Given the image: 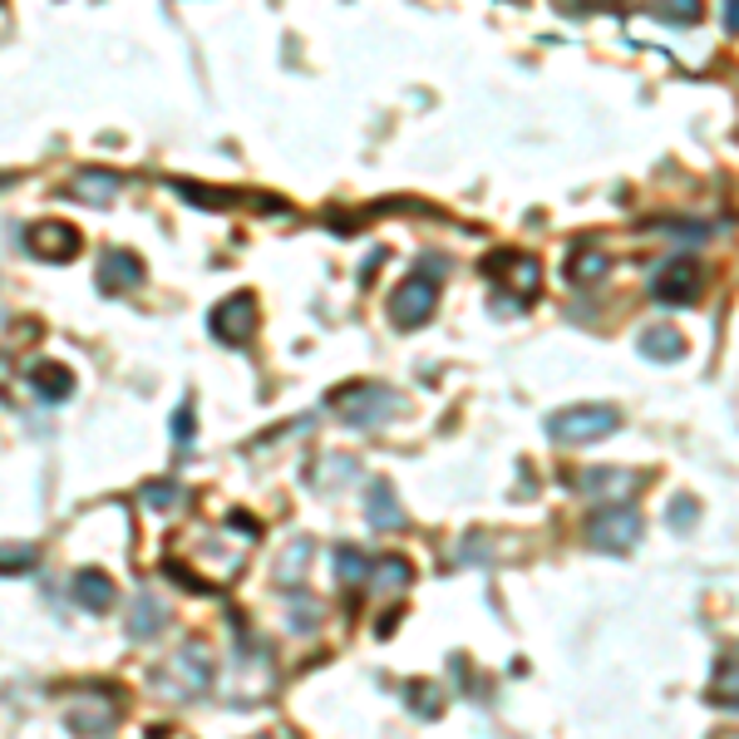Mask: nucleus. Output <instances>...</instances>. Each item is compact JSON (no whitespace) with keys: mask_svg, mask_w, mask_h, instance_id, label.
Listing matches in <instances>:
<instances>
[{"mask_svg":"<svg viewBox=\"0 0 739 739\" xmlns=\"http://www.w3.org/2000/svg\"><path fill=\"white\" fill-rule=\"evenodd\" d=\"M409 710L425 715V720H439L443 715V700H439V686H429V680H409Z\"/></svg>","mask_w":739,"mask_h":739,"instance_id":"b1692460","label":"nucleus"},{"mask_svg":"<svg viewBox=\"0 0 739 739\" xmlns=\"http://www.w3.org/2000/svg\"><path fill=\"white\" fill-rule=\"evenodd\" d=\"M356 459H350V453H326L321 463H316L311 473H306V483L316 488V493H336V488H346L350 479H356Z\"/></svg>","mask_w":739,"mask_h":739,"instance_id":"dca6fc26","label":"nucleus"},{"mask_svg":"<svg viewBox=\"0 0 739 739\" xmlns=\"http://www.w3.org/2000/svg\"><path fill=\"white\" fill-rule=\"evenodd\" d=\"M435 301H439V277L415 271V277H405L400 287L390 291V321L400 326V331H415V326H425L429 316H435Z\"/></svg>","mask_w":739,"mask_h":739,"instance_id":"20e7f679","label":"nucleus"},{"mask_svg":"<svg viewBox=\"0 0 739 739\" xmlns=\"http://www.w3.org/2000/svg\"><path fill=\"white\" fill-rule=\"evenodd\" d=\"M64 198L84 202V208H109V202L119 198V178H113L109 168H79L70 183H64Z\"/></svg>","mask_w":739,"mask_h":739,"instance_id":"9b49d317","label":"nucleus"},{"mask_svg":"<svg viewBox=\"0 0 739 739\" xmlns=\"http://www.w3.org/2000/svg\"><path fill=\"white\" fill-rule=\"evenodd\" d=\"M636 483H641V473H621V469H597V473H582V479H577V488H582L587 498H627Z\"/></svg>","mask_w":739,"mask_h":739,"instance_id":"f3484780","label":"nucleus"},{"mask_svg":"<svg viewBox=\"0 0 739 739\" xmlns=\"http://www.w3.org/2000/svg\"><path fill=\"white\" fill-rule=\"evenodd\" d=\"M113 725H119V700L99 696V690H79L64 705V730L70 735H109Z\"/></svg>","mask_w":739,"mask_h":739,"instance_id":"6e6552de","label":"nucleus"},{"mask_svg":"<svg viewBox=\"0 0 739 739\" xmlns=\"http://www.w3.org/2000/svg\"><path fill=\"white\" fill-rule=\"evenodd\" d=\"M30 390L40 395L44 405H60V400H70L74 395V375L64 370V366H54V360H40V366H30Z\"/></svg>","mask_w":739,"mask_h":739,"instance_id":"ddd939ff","label":"nucleus"},{"mask_svg":"<svg viewBox=\"0 0 739 739\" xmlns=\"http://www.w3.org/2000/svg\"><path fill=\"white\" fill-rule=\"evenodd\" d=\"M567 277L577 281V287H597V281H607L611 277V261L607 252H572V261H567Z\"/></svg>","mask_w":739,"mask_h":739,"instance_id":"4be33fe9","label":"nucleus"},{"mask_svg":"<svg viewBox=\"0 0 739 739\" xmlns=\"http://www.w3.org/2000/svg\"><path fill=\"white\" fill-rule=\"evenodd\" d=\"M587 542L591 548H601V552H631L636 542H641V513L627 503H611V508H601L597 518L587 522Z\"/></svg>","mask_w":739,"mask_h":739,"instance_id":"39448f33","label":"nucleus"},{"mask_svg":"<svg viewBox=\"0 0 739 739\" xmlns=\"http://www.w3.org/2000/svg\"><path fill=\"white\" fill-rule=\"evenodd\" d=\"M148 686L158 690V696H168V700H188V696H208V686H212V656H208V646H183L178 656H168L163 666L148 676Z\"/></svg>","mask_w":739,"mask_h":739,"instance_id":"f03ea898","label":"nucleus"},{"mask_svg":"<svg viewBox=\"0 0 739 739\" xmlns=\"http://www.w3.org/2000/svg\"><path fill=\"white\" fill-rule=\"evenodd\" d=\"M621 429V409L617 405H567L548 419V439L567 443V449H587V443H601Z\"/></svg>","mask_w":739,"mask_h":739,"instance_id":"f257e3e1","label":"nucleus"},{"mask_svg":"<svg viewBox=\"0 0 739 739\" xmlns=\"http://www.w3.org/2000/svg\"><path fill=\"white\" fill-rule=\"evenodd\" d=\"M143 281V261L133 252H104L99 257V291L119 296V291H133Z\"/></svg>","mask_w":739,"mask_h":739,"instance_id":"f8f14e48","label":"nucleus"},{"mask_svg":"<svg viewBox=\"0 0 739 739\" xmlns=\"http://www.w3.org/2000/svg\"><path fill=\"white\" fill-rule=\"evenodd\" d=\"M690 522H696V498H676V503H670V528L686 532Z\"/></svg>","mask_w":739,"mask_h":739,"instance_id":"c85d7f7f","label":"nucleus"},{"mask_svg":"<svg viewBox=\"0 0 739 739\" xmlns=\"http://www.w3.org/2000/svg\"><path fill=\"white\" fill-rule=\"evenodd\" d=\"M725 26H730L735 36H739V0H730V6H725Z\"/></svg>","mask_w":739,"mask_h":739,"instance_id":"2f4dec72","label":"nucleus"},{"mask_svg":"<svg viewBox=\"0 0 739 739\" xmlns=\"http://www.w3.org/2000/svg\"><path fill=\"white\" fill-rule=\"evenodd\" d=\"M488 552H493V542H488L483 532H473L469 542H459V562H483Z\"/></svg>","mask_w":739,"mask_h":739,"instance_id":"cd10ccee","label":"nucleus"},{"mask_svg":"<svg viewBox=\"0 0 739 739\" xmlns=\"http://www.w3.org/2000/svg\"><path fill=\"white\" fill-rule=\"evenodd\" d=\"M192 435H198V425H192V400H188V405L173 415V439H178V443H192Z\"/></svg>","mask_w":739,"mask_h":739,"instance_id":"c756f323","label":"nucleus"},{"mask_svg":"<svg viewBox=\"0 0 739 739\" xmlns=\"http://www.w3.org/2000/svg\"><path fill=\"white\" fill-rule=\"evenodd\" d=\"M20 242H26V252L36 257V261H70L79 252V232H74L70 222H54V218L30 222Z\"/></svg>","mask_w":739,"mask_h":739,"instance_id":"9d476101","label":"nucleus"},{"mask_svg":"<svg viewBox=\"0 0 739 739\" xmlns=\"http://www.w3.org/2000/svg\"><path fill=\"white\" fill-rule=\"evenodd\" d=\"M316 617H321V607H316V601H306V607L296 601V607H291V627H296V631H311Z\"/></svg>","mask_w":739,"mask_h":739,"instance_id":"7c9ffc66","label":"nucleus"},{"mask_svg":"<svg viewBox=\"0 0 739 739\" xmlns=\"http://www.w3.org/2000/svg\"><path fill=\"white\" fill-rule=\"evenodd\" d=\"M331 409H336L340 419H346V425L370 429V425H380L385 415H395V409H400V395L385 390V385L360 380V385H346V390H336V395H331Z\"/></svg>","mask_w":739,"mask_h":739,"instance_id":"7ed1b4c3","label":"nucleus"},{"mask_svg":"<svg viewBox=\"0 0 739 739\" xmlns=\"http://www.w3.org/2000/svg\"><path fill=\"white\" fill-rule=\"evenodd\" d=\"M70 597H74L84 611H109L119 591H113V582H109L104 572H99V567H84V572H79L74 582H70Z\"/></svg>","mask_w":739,"mask_h":739,"instance_id":"2eb2a0df","label":"nucleus"},{"mask_svg":"<svg viewBox=\"0 0 739 739\" xmlns=\"http://www.w3.org/2000/svg\"><path fill=\"white\" fill-rule=\"evenodd\" d=\"M710 700L739 705V646L735 651H720V666H715V680H710Z\"/></svg>","mask_w":739,"mask_h":739,"instance_id":"aec40b11","label":"nucleus"},{"mask_svg":"<svg viewBox=\"0 0 739 739\" xmlns=\"http://www.w3.org/2000/svg\"><path fill=\"white\" fill-rule=\"evenodd\" d=\"M168 627V607L158 597H148V591H139L129 607V636L133 641H153V636H163Z\"/></svg>","mask_w":739,"mask_h":739,"instance_id":"4468645a","label":"nucleus"},{"mask_svg":"<svg viewBox=\"0 0 739 739\" xmlns=\"http://www.w3.org/2000/svg\"><path fill=\"white\" fill-rule=\"evenodd\" d=\"M488 277L513 296V301H532L542 291V261H532L528 252H498V257H488Z\"/></svg>","mask_w":739,"mask_h":739,"instance_id":"0eeeda50","label":"nucleus"},{"mask_svg":"<svg viewBox=\"0 0 739 739\" xmlns=\"http://www.w3.org/2000/svg\"><path fill=\"white\" fill-rule=\"evenodd\" d=\"M178 498H183V488H178L173 479L143 483V503H148V508H178Z\"/></svg>","mask_w":739,"mask_h":739,"instance_id":"bb28decb","label":"nucleus"},{"mask_svg":"<svg viewBox=\"0 0 739 739\" xmlns=\"http://www.w3.org/2000/svg\"><path fill=\"white\" fill-rule=\"evenodd\" d=\"M370 572H375V557H366L360 548H336V577H340V587L360 591V587L370 582Z\"/></svg>","mask_w":739,"mask_h":739,"instance_id":"412c9836","label":"nucleus"},{"mask_svg":"<svg viewBox=\"0 0 739 739\" xmlns=\"http://www.w3.org/2000/svg\"><path fill=\"white\" fill-rule=\"evenodd\" d=\"M311 552H316V542L311 538H291V548L281 552V562H277V587H301V577H306V567H311Z\"/></svg>","mask_w":739,"mask_h":739,"instance_id":"6ab92c4d","label":"nucleus"},{"mask_svg":"<svg viewBox=\"0 0 739 739\" xmlns=\"http://www.w3.org/2000/svg\"><path fill=\"white\" fill-rule=\"evenodd\" d=\"M208 326H212V336H218L222 346H237V350H242L247 340H252V331H257V296H252V291L227 296L222 306H212Z\"/></svg>","mask_w":739,"mask_h":739,"instance_id":"423d86ee","label":"nucleus"},{"mask_svg":"<svg viewBox=\"0 0 739 739\" xmlns=\"http://www.w3.org/2000/svg\"><path fill=\"white\" fill-rule=\"evenodd\" d=\"M651 291H656V301H661V306H696V296H700V261L696 257H670L666 267L656 271Z\"/></svg>","mask_w":739,"mask_h":739,"instance_id":"1a4fd4ad","label":"nucleus"},{"mask_svg":"<svg viewBox=\"0 0 739 739\" xmlns=\"http://www.w3.org/2000/svg\"><path fill=\"white\" fill-rule=\"evenodd\" d=\"M366 518L370 528H405V508L395 503V488L390 483H370V498H366Z\"/></svg>","mask_w":739,"mask_h":739,"instance_id":"a211bd4d","label":"nucleus"},{"mask_svg":"<svg viewBox=\"0 0 739 739\" xmlns=\"http://www.w3.org/2000/svg\"><path fill=\"white\" fill-rule=\"evenodd\" d=\"M36 562H40V552L30 548V542H6V548H0V572H6V577L30 572Z\"/></svg>","mask_w":739,"mask_h":739,"instance_id":"393cba45","label":"nucleus"},{"mask_svg":"<svg viewBox=\"0 0 739 739\" xmlns=\"http://www.w3.org/2000/svg\"><path fill=\"white\" fill-rule=\"evenodd\" d=\"M656 16L670 26H696L700 20V0H656Z\"/></svg>","mask_w":739,"mask_h":739,"instance_id":"a878e982","label":"nucleus"},{"mask_svg":"<svg viewBox=\"0 0 739 739\" xmlns=\"http://www.w3.org/2000/svg\"><path fill=\"white\" fill-rule=\"evenodd\" d=\"M641 356L646 360H666V366H676L680 356H686V340H680L676 331H666V326H656V331L641 336Z\"/></svg>","mask_w":739,"mask_h":739,"instance_id":"5701e85b","label":"nucleus"}]
</instances>
